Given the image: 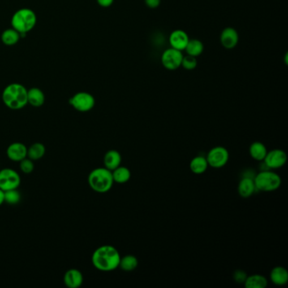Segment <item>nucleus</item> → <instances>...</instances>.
I'll return each mask as SVG.
<instances>
[{
  "mask_svg": "<svg viewBox=\"0 0 288 288\" xmlns=\"http://www.w3.org/2000/svg\"><path fill=\"white\" fill-rule=\"evenodd\" d=\"M120 254L112 245H102L97 248L91 256V263L100 272H113L119 266Z\"/></svg>",
  "mask_w": 288,
  "mask_h": 288,
  "instance_id": "nucleus-1",
  "label": "nucleus"
},
{
  "mask_svg": "<svg viewBox=\"0 0 288 288\" xmlns=\"http://www.w3.org/2000/svg\"><path fill=\"white\" fill-rule=\"evenodd\" d=\"M3 101L5 106L12 110H19L27 106V90L18 83H13L5 87L3 91Z\"/></svg>",
  "mask_w": 288,
  "mask_h": 288,
  "instance_id": "nucleus-2",
  "label": "nucleus"
},
{
  "mask_svg": "<svg viewBox=\"0 0 288 288\" xmlns=\"http://www.w3.org/2000/svg\"><path fill=\"white\" fill-rule=\"evenodd\" d=\"M88 183L95 192L100 194L108 192L114 183L112 171L105 167L95 168L89 173Z\"/></svg>",
  "mask_w": 288,
  "mask_h": 288,
  "instance_id": "nucleus-3",
  "label": "nucleus"
},
{
  "mask_svg": "<svg viewBox=\"0 0 288 288\" xmlns=\"http://www.w3.org/2000/svg\"><path fill=\"white\" fill-rule=\"evenodd\" d=\"M36 23V14L30 9L18 10L14 14L11 19L13 29L18 31L19 34L27 33L33 29Z\"/></svg>",
  "mask_w": 288,
  "mask_h": 288,
  "instance_id": "nucleus-4",
  "label": "nucleus"
},
{
  "mask_svg": "<svg viewBox=\"0 0 288 288\" xmlns=\"http://www.w3.org/2000/svg\"><path fill=\"white\" fill-rule=\"evenodd\" d=\"M255 188L263 192H272L281 187V178L277 173L272 171L263 170L255 174Z\"/></svg>",
  "mask_w": 288,
  "mask_h": 288,
  "instance_id": "nucleus-5",
  "label": "nucleus"
},
{
  "mask_svg": "<svg viewBox=\"0 0 288 288\" xmlns=\"http://www.w3.org/2000/svg\"><path fill=\"white\" fill-rule=\"evenodd\" d=\"M69 104L78 112L87 113L94 108L96 101L91 94L88 92H79L69 100Z\"/></svg>",
  "mask_w": 288,
  "mask_h": 288,
  "instance_id": "nucleus-6",
  "label": "nucleus"
},
{
  "mask_svg": "<svg viewBox=\"0 0 288 288\" xmlns=\"http://www.w3.org/2000/svg\"><path fill=\"white\" fill-rule=\"evenodd\" d=\"M20 182V176L14 169L4 168L0 170V189L3 191L18 189Z\"/></svg>",
  "mask_w": 288,
  "mask_h": 288,
  "instance_id": "nucleus-7",
  "label": "nucleus"
},
{
  "mask_svg": "<svg viewBox=\"0 0 288 288\" xmlns=\"http://www.w3.org/2000/svg\"><path fill=\"white\" fill-rule=\"evenodd\" d=\"M182 57V51L173 48H168L161 54V65L166 70L170 71L177 70L181 67Z\"/></svg>",
  "mask_w": 288,
  "mask_h": 288,
  "instance_id": "nucleus-8",
  "label": "nucleus"
},
{
  "mask_svg": "<svg viewBox=\"0 0 288 288\" xmlns=\"http://www.w3.org/2000/svg\"><path fill=\"white\" fill-rule=\"evenodd\" d=\"M207 160L209 167L216 169L223 168L229 161V152L225 147H214L207 154Z\"/></svg>",
  "mask_w": 288,
  "mask_h": 288,
  "instance_id": "nucleus-9",
  "label": "nucleus"
},
{
  "mask_svg": "<svg viewBox=\"0 0 288 288\" xmlns=\"http://www.w3.org/2000/svg\"><path fill=\"white\" fill-rule=\"evenodd\" d=\"M286 161L287 155L283 150L274 149L267 152L263 162L268 169H279L286 163Z\"/></svg>",
  "mask_w": 288,
  "mask_h": 288,
  "instance_id": "nucleus-10",
  "label": "nucleus"
},
{
  "mask_svg": "<svg viewBox=\"0 0 288 288\" xmlns=\"http://www.w3.org/2000/svg\"><path fill=\"white\" fill-rule=\"evenodd\" d=\"M220 41L223 48L230 50L236 48L239 41L238 31L233 27H226L221 31Z\"/></svg>",
  "mask_w": 288,
  "mask_h": 288,
  "instance_id": "nucleus-11",
  "label": "nucleus"
},
{
  "mask_svg": "<svg viewBox=\"0 0 288 288\" xmlns=\"http://www.w3.org/2000/svg\"><path fill=\"white\" fill-rule=\"evenodd\" d=\"M6 154L10 161L19 162L27 157V147L22 142H14L8 147Z\"/></svg>",
  "mask_w": 288,
  "mask_h": 288,
  "instance_id": "nucleus-12",
  "label": "nucleus"
},
{
  "mask_svg": "<svg viewBox=\"0 0 288 288\" xmlns=\"http://www.w3.org/2000/svg\"><path fill=\"white\" fill-rule=\"evenodd\" d=\"M169 44L171 48H175L177 50L183 51L190 41V37L187 32L182 30H175L169 36Z\"/></svg>",
  "mask_w": 288,
  "mask_h": 288,
  "instance_id": "nucleus-13",
  "label": "nucleus"
},
{
  "mask_svg": "<svg viewBox=\"0 0 288 288\" xmlns=\"http://www.w3.org/2000/svg\"><path fill=\"white\" fill-rule=\"evenodd\" d=\"M83 274L79 270H68L64 276V282L68 288H79L83 284Z\"/></svg>",
  "mask_w": 288,
  "mask_h": 288,
  "instance_id": "nucleus-14",
  "label": "nucleus"
},
{
  "mask_svg": "<svg viewBox=\"0 0 288 288\" xmlns=\"http://www.w3.org/2000/svg\"><path fill=\"white\" fill-rule=\"evenodd\" d=\"M256 190H257L255 188L254 178L243 176V178L238 183V195H240L241 197L250 198V196H252L255 194Z\"/></svg>",
  "mask_w": 288,
  "mask_h": 288,
  "instance_id": "nucleus-15",
  "label": "nucleus"
},
{
  "mask_svg": "<svg viewBox=\"0 0 288 288\" xmlns=\"http://www.w3.org/2000/svg\"><path fill=\"white\" fill-rule=\"evenodd\" d=\"M122 162L121 154L116 150H110L106 152L104 158V167L108 170L113 171L120 166Z\"/></svg>",
  "mask_w": 288,
  "mask_h": 288,
  "instance_id": "nucleus-16",
  "label": "nucleus"
},
{
  "mask_svg": "<svg viewBox=\"0 0 288 288\" xmlns=\"http://www.w3.org/2000/svg\"><path fill=\"white\" fill-rule=\"evenodd\" d=\"M270 278L276 286H284L288 282V272L282 266L274 267L270 274Z\"/></svg>",
  "mask_w": 288,
  "mask_h": 288,
  "instance_id": "nucleus-17",
  "label": "nucleus"
},
{
  "mask_svg": "<svg viewBox=\"0 0 288 288\" xmlns=\"http://www.w3.org/2000/svg\"><path fill=\"white\" fill-rule=\"evenodd\" d=\"M27 101L34 108H40L44 105L45 101L44 92L39 88H31L29 91H27Z\"/></svg>",
  "mask_w": 288,
  "mask_h": 288,
  "instance_id": "nucleus-18",
  "label": "nucleus"
},
{
  "mask_svg": "<svg viewBox=\"0 0 288 288\" xmlns=\"http://www.w3.org/2000/svg\"><path fill=\"white\" fill-rule=\"evenodd\" d=\"M209 165L207 162V157L203 156H197L191 160L190 164V170L195 174H202L207 170Z\"/></svg>",
  "mask_w": 288,
  "mask_h": 288,
  "instance_id": "nucleus-19",
  "label": "nucleus"
},
{
  "mask_svg": "<svg viewBox=\"0 0 288 288\" xmlns=\"http://www.w3.org/2000/svg\"><path fill=\"white\" fill-rule=\"evenodd\" d=\"M266 147L263 143L259 141L254 142L250 147V154L253 159L255 161H263L266 156Z\"/></svg>",
  "mask_w": 288,
  "mask_h": 288,
  "instance_id": "nucleus-20",
  "label": "nucleus"
},
{
  "mask_svg": "<svg viewBox=\"0 0 288 288\" xmlns=\"http://www.w3.org/2000/svg\"><path fill=\"white\" fill-rule=\"evenodd\" d=\"M184 50L188 55L198 58L204 52V44L199 39H190Z\"/></svg>",
  "mask_w": 288,
  "mask_h": 288,
  "instance_id": "nucleus-21",
  "label": "nucleus"
},
{
  "mask_svg": "<svg viewBox=\"0 0 288 288\" xmlns=\"http://www.w3.org/2000/svg\"><path fill=\"white\" fill-rule=\"evenodd\" d=\"M243 284L246 288H264L266 287L268 281L266 277L256 274V275L247 276Z\"/></svg>",
  "mask_w": 288,
  "mask_h": 288,
  "instance_id": "nucleus-22",
  "label": "nucleus"
},
{
  "mask_svg": "<svg viewBox=\"0 0 288 288\" xmlns=\"http://www.w3.org/2000/svg\"><path fill=\"white\" fill-rule=\"evenodd\" d=\"M46 153V148L44 144L36 142L27 148V157L33 161H38L44 157Z\"/></svg>",
  "mask_w": 288,
  "mask_h": 288,
  "instance_id": "nucleus-23",
  "label": "nucleus"
},
{
  "mask_svg": "<svg viewBox=\"0 0 288 288\" xmlns=\"http://www.w3.org/2000/svg\"><path fill=\"white\" fill-rule=\"evenodd\" d=\"M113 174V178L114 182L117 183H125L129 182L130 178H131V173L130 169L126 167L119 166L115 168L114 170L112 171Z\"/></svg>",
  "mask_w": 288,
  "mask_h": 288,
  "instance_id": "nucleus-24",
  "label": "nucleus"
},
{
  "mask_svg": "<svg viewBox=\"0 0 288 288\" xmlns=\"http://www.w3.org/2000/svg\"><path fill=\"white\" fill-rule=\"evenodd\" d=\"M138 259L132 255H128L124 257H121L119 262V266L125 272H133L138 266Z\"/></svg>",
  "mask_w": 288,
  "mask_h": 288,
  "instance_id": "nucleus-25",
  "label": "nucleus"
},
{
  "mask_svg": "<svg viewBox=\"0 0 288 288\" xmlns=\"http://www.w3.org/2000/svg\"><path fill=\"white\" fill-rule=\"evenodd\" d=\"M2 42L5 45L12 46L15 45L18 43L19 39V33L18 31H15V29H7L5 30L3 32Z\"/></svg>",
  "mask_w": 288,
  "mask_h": 288,
  "instance_id": "nucleus-26",
  "label": "nucleus"
},
{
  "mask_svg": "<svg viewBox=\"0 0 288 288\" xmlns=\"http://www.w3.org/2000/svg\"><path fill=\"white\" fill-rule=\"evenodd\" d=\"M20 199H22V195L18 191V189L5 191V203H7L10 205H15L19 203Z\"/></svg>",
  "mask_w": 288,
  "mask_h": 288,
  "instance_id": "nucleus-27",
  "label": "nucleus"
},
{
  "mask_svg": "<svg viewBox=\"0 0 288 288\" xmlns=\"http://www.w3.org/2000/svg\"><path fill=\"white\" fill-rule=\"evenodd\" d=\"M198 62L197 58L193 57V56L186 55L182 57V66L184 70H194L197 67Z\"/></svg>",
  "mask_w": 288,
  "mask_h": 288,
  "instance_id": "nucleus-28",
  "label": "nucleus"
},
{
  "mask_svg": "<svg viewBox=\"0 0 288 288\" xmlns=\"http://www.w3.org/2000/svg\"><path fill=\"white\" fill-rule=\"evenodd\" d=\"M34 168H35L34 161L28 157H26L22 161H19V169L25 174H30L32 173Z\"/></svg>",
  "mask_w": 288,
  "mask_h": 288,
  "instance_id": "nucleus-29",
  "label": "nucleus"
},
{
  "mask_svg": "<svg viewBox=\"0 0 288 288\" xmlns=\"http://www.w3.org/2000/svg\"><path fill=\"white\" fill-rule=\"evenodd\" d=\"M247 274L246 272H243L242 270H238L233 273V280L237 282V283H244L245 280L247 278Z\"/></svg>",
  "mask_w": 288,
  "mask_h": 288,
  "instance_id": "nucleus-30",
  "label": "nucleus"
},
{
  "mask_svg": "<svg viewBox=\"0 0 288 288\" xmlns=\"http://www.w3.org/2000/svg\"><path fill=\"white\" fill-rule=\"evenodd\" d=\"M145 4L150 9H156L161 5V0H144Z\"/></svg>",
  "mask_w": 288,
  "mask_h": 288,
  "instance_id": "nucleus-31",
  "label": "nucleus"
},
{
  "mask_svg": "<svg viewBox=\"0 0 288 288\" xmlns=\"http://www.w3.org/2000/svg\"><path fill=\"white\" fill-rule=\"evenodd\" d=\"M114 0H96V2L101 7L107 8L109 7L111 5H113Z\"/></svg>",
  "mask_w": 288,
  "mask_h": 288,
  "instance_id": "nucleus-32",
  "label": "nucleus"
},
{
  "mask_svg": "<svg viewBox=\"0 0 288 288\" xmlns=\"http://www.w3.org/2000/svg\"><path fill=\"white\" fill-rule=\"evenodd\" d=\"M5 203V191L0 189V207Z\"/></svg>",
  "mask_w": 288,
  "mask_h": 288,
  "instance_id": "nucleus-33",
  "label": "nucleus"
}]
</instances>
